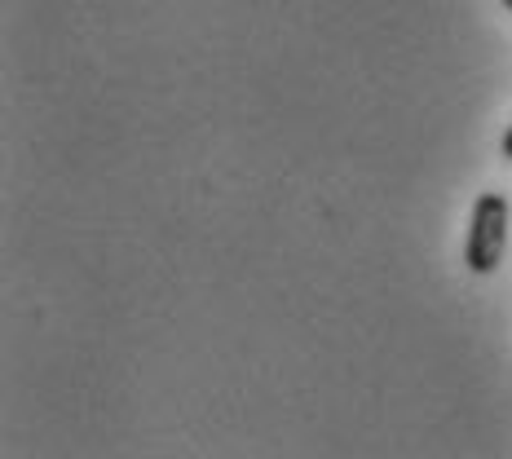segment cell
Listing matches in <instances>:
<instances>
[{
	"label": "cell",
	"instance_id": "cell-3",
	"mask_svg": "<svg viewBox=\"0 0 512 459\" xmlns=\"http://www.w3.org/2000/svg\"><path fill=\"white\" fill-rule=\"evenodd\" d=\"M499 5H504V9H508V14H512V0H499Z\"/></svg>",
	"mask_w": 512,
	"mask_h": 459
},
{
	"label": "cell",
	"instance_id": "cell-2",
	"mask_svg": "<svg viewBox=\"0 0 512 459\" xmlns=\"http://www.w3.org/2000/svg\"><path fill=\"white\" fill-rule=\"evenodd\" d=\"M499 155H504V159H508V164H512V124H508V133H504V137H499Z\"/></svg>",
	"mask_w": 512,
	"mask_h": 459
},
{
	"label": "cell",
	"instance_id": "cell-1",
	"mask_svg": "<svg viewBox=\"0 0 512 459\" xmlns=\"http://www.w3.org/2000/svg\"><path fill=\"white\" fill-rule=\"evenodd\" d=\"M508 226H512V208L504 195L486 190L477 195L473 217H468V239H464V265L468 274H495L499 261L508 252Z\"/></svg>",
	"mask_w": 512,
	"mask_h": 459
}]
</instances>
